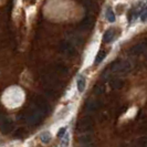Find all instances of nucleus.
Returning <instances> with one entry per match:
<instances>
[{
	"label": "nucleus",
	"mask_w": 147,
	"mask_h": 147,
	"mask_svg": "<svg viewBox=\"0 0 147 147\" xmlns=\"http://www.w3.org/2000/svg\"><path fill=\"white\" fill-rule=\"evenodd\" d=\"M131 67H132V64L128 61H116L112 65L111 70L113 72H117V73H126L131 70Z\"/></svg>",
	"instance_id": "1"
},
{
	"label": "nucleus",
	"mask_w": 147,
	"mask_h": 147,
	"mask_svg": "<svg viewBox=\"0 0 147 147\" xmlns=\"http://www.w3.org/2000/svg\"><path fill=\"white\" fill-rule=\"evenodd\" d=\"M93 127V121L90 116H85V117L81 118L78 123V129L81 132H88L91 131Z\"/></svg>",
	"instance_id": "2"
},
{
	"label": "nucleus",
	"mask_w": 147,
	"mask_h": 147,
	"mask_svg": "<svg viewBox=\"0 0 147 147\" xmlns=\"http://www.w3.org/2000/svg\"><path fill=\"white\" fill-rule=\"evenodd\" d=\"M33 103L37 106L38 111L41 112V113H44V114H45V113L49 111V104L47 103V101L44 100L42 96H40V95L36 96V97L33 98Z\"/></svg>",
	"instance_id": "3"
},
{
	"label": "nucleus",
	"mask_w": 147,
	"mask_h": 147,
	"mask_svg": "<svg viewBox=\"0 0 147 147\" xmlns=\"http://www.w3.org/2000/svg\"><path fill=\"white\" fill-rule=\"evenodd\" d=\"M26 119L28 121L30 125H36L41 121V112L39 111H32L28 114H24Z\"/></svg>",
	"instance_id": "4"
},
{
	"label": "nucleus",
	"mask_w": 147,
	"mask_h": 147,
	"mask_svg": "<svg viewBox=\"0 0 147 147\" xmlns=\"http://www.w3.org/2000/svg\"><path fill=\"white\" fill-rule=\"evenodd\" d=\"M146 49H147V39H145V40L140 41V43L135 44L134 47H132L131 50H129V53L133 54V55H137V54L143 53Z\"/></svg>",
	"instance_id": "5"
},
{
	"label": "nucleus",
	"mask_w": 147,
	"mask_h": 147,
	"mask_svg": "<svg viewBox=\"0 0 147 147\" xmlns=\"http://www.w3.org/2000/svg\"><path fill=\"white\" fill-rule=\"evenodd\" d=\"M13 129V122L10 118H5L1 123V132L3 134H9Z\"/></svg>",
	"instance_id": "6"
},
{
	"label": "nucleus",
	"mask_w": 147,
	"mask_h": 147,
	"mask_svg": "<svg viewBox=\"0 0 147 147\" xmlns=\"http://www.w3.org/2000/svg\"><path fill=\"white\" fill-rule=\"evenodd\" d=\"M61 49H62V51L65 52L67 55H73L74 53H75V49H74V47L72 45L71 42H63V43L61 44Z\"/></svg>",
	"instance_id": "7"
},
{
	"label": "nucleus",
	"mask_w": 147,
	"mask_h": 147,
	"mask_svg": "<svg viewBox=\"0 0 147 147\" xmlns=\"http://www.w3.org/2000/svg\"><path fill=\"white\" fill-rule=\"evenodd\" d=\"M101 106V102L100 101H90L88 104H86V109L90 112H94V111H97Z\"/></svg>",
	"instance_id": "8"
},
{
	"label": "nucleus",
	"mask_w": 147,
	"mask_h": 147,
	"mask_svg": "<svg viewBox=\"0 0 147 147\" xmlns=\"http://www.w3.org/2000/svg\"><path fill=\"white\" fill-rule=\"evenodd\" d=\"M76 86H78V90H79V92H84V90H85V86H86V81H85V79L80 75L79 78H78V81H76Z\"/></svg>",
	"instance_id": "9"
},
{
	"label": "nucleus",
	"mask_w": 147,
	"mask_h": 147,
	"mask_svg": "<svg viewBox=\"0 0 147 147\" xmlns=\"http://www.w3.org/2000/svg\"><path fill=\"white\" fill-rule=\"evenodd\" d=\"M114 36H115V29H112V28H111V29H107L105 31V33H104L103 40L105 42H111L112 39L114 38Z\"/></svg>",
	"instance_id": "10"
},
{
	"label": "nucleus",
	"mask_w": 147,
	"mask_h": 147,
	"mask_svg": "<svg viewBox=\"0 0 147 147\" xmlns=\"http://www.w3.org/2000/svg\"><path fill=\"white\" fill-rule=\"evenodd\" d=\"M91 26H92V18H91V17H86V18L81 22L80 28H81L82 30H88Z\"/></svg>",
	"instance_id": "11"
},
{
	"label": "nucleus",
	"mask_w": 147,
	"mask_h": 147,
	"mask_svg": "<svg viewBox=\"0 0 147 147\" xmlns=\"http://www.w3.org/2000/svg\"><path fill=\"white\" fill-rule=\"evenodd\" d=\"M51 138H52V136L49 132H43V133H41V135H40V140H41V142L44 143V144L50 143V142H51Z\"/></svg>",
	"instance_id": "12"
},
{
	"label": "nucleus",
	"mask_w": 147,
	"mask_h": 147,
	"mask_svg": "<svg viewBox=\"0 0 147 147\" xmlns=\"http://www.w3.org/2000/svg\"><path fill=\"white\" fill-rule=\"evenodd\" d=\"M80 144H81L82 146H86V145H91L92 144V138H91V136H88V135H83L80 137Z\"/></svg>",
	"instance_id": "13"
},
{
	"label": "nucleus",
	"mask_w": 147,
	"mask_h": 147,
	"mask_svg": "<svg viewBox=\"0 0 147 147\" xmlns=\"http://www.w3.org/2000/svg\"><path fill=\"white\" fill-rule=\"evenodd\" d=\"M106 19H107V21L110 22H114L115 21V13H114V11L112 10V8H107L106 9Z\"/></svg>",
	"instance_id": "14"
},
{
	"label": "nucleus",
	"mask_w": 147,
	"mask_h": 147,
	"mask_svg": "<svg viewBox=\"0 0 147 147\" xmlns=\"http://www.w3.org/2000/svg\"><path fill=\"white\" fill-rule=\"evenodd\" d=\"M105 57H106V52L103 51V50H101V51L97 53V55H96V58H95V64H98L100 62H102Z\"/></svg>",
	"instance_id": "15"
},
{
	"label": "nucleus",
	"mask_w": 147,
	"mask_h": 147,
	"mask_svg": "<svg viewBox=\"0 0 147 147\" xmlns=\"http://www.w3.org/2000/svg\"><path fill=\"white\" fill-rule=\"evenodd\" d=\"M123 84H124V82L122 81L121 79H115V80H113V82H112V85H113L114 88H121L123 86Z\"/></svg>",
	"instance_id": "16"
},
{
	"label": "nucleus",
	"mask_w": 147,
	"mask_h": 147,
	"mask_svg": "<svg viewBox=\"0 0 147 147\" xmlns=\"http://www.w3.org/2000/svg\"><path fill=\"white\" fill-rule=\"evenodd\" d=\"M137 144H138L140 147L147 146V137H140V140H137Z\"/></svg>",
	"instance_id": "17"
},
{
	"label": "nucleus",
	"mask_w": 147,
	"mask_h": 147,
	"mask_svg": "<svg viewBox=\"0 0 147 147\" xmlns=\"http://www.w3.org/2000/svg\"><path fill=\"white\" fill-rule=\"evenodd\" d=\"M61 145H62V147H67V145H69V134H64V136L62 137Z\"/></svg>",
	"instance_id": "18"
},
{
	"label": "nucleus",
	"mask_w": 147,
	"mask_h": 147,
	"mask_svg": "<svg viewBox=\"0 0 147 147\" xmlns=\"http://www.w3.org/2000/svg\"><path fill=\"white\" fill-rule=\"evenodd\" d=\"M140 20H142V21H146L147 20V7L143 10V12H142V15H140Z\"/></svg>",
	"instance_id": "19"
},
{
	"label": "nucleus",
	"mask_w": 147,
	"mask_h": 147,
	"mask_svg": "<svg viewBox=\"0 0 147 147\" xmlns=\"http://www.w3.org/2000/svg\"><path fill=\"white\" fill-rule=\"evenodd\" d=\"M65 132H66V128H65V127H61V128H60V131L58 132V134H57V135H58V137L62 138V137L64 136Z\"/></svg>",
	"instance_id": "20"
},
{
	"label": "nucleus",
	"mask_w": 147,
	"mask_h": 147,
	"mask_svg": "<svg viewBox=\"0 0 147 147\" xmlns=\"http://www.w3.org/2000/svg\"><path fill=\"white\" fill-rule=\"evenodd\" d=\"M17 137H23V135H24V132H23V129L22 128H20V129H18L17 132H16L15 134Z\"/></svg>",
	"instance_id": "21"
}]
</instances>
